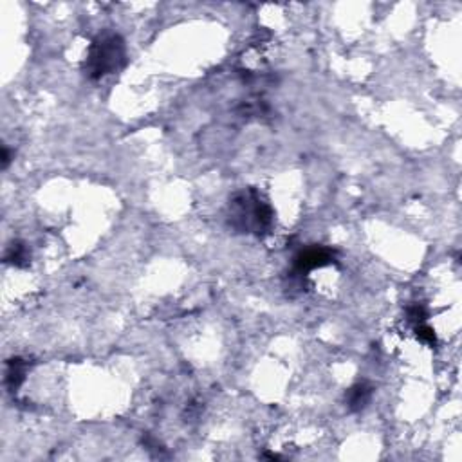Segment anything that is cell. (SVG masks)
I'll return each instance as SVG.
<instances>
[{
    "mask_svg": "<svg viewBox=\"0 0 462 462\" xmlns=\"http://www.w3.org/2000/svg\"><path fill=\"white\" fill-rule=\"evenodd\" d=\"M125 63V42L116 33L100 35L88 49L87 72L93 79L119 71Z\"/></svg>",
    "mask_w": 462,
    "mask_h": 462,
    "instance_id": "obj_1",
    "label": "cell"
},
{
    "mask_svg": "<svg viewBox=\"0 0 462 462\" xmlns=\"http://www.w3.org/2000/svg\"><path fill=\"white\" fill-rule=\"evenodd\" d=\"M235 219L242 222L246 229L253 231H268L273 222V213L265 203H262L256 192L240 194L235 203Z\"/></svg>",
    "mask_w": 462,
    "mask_h": 462,
    "instance_id": "obj_2",
    "label": "cell"
},
{
    "mask_svg": "<svg viewBox=\"0 0 462 462\" xmlns=\"http://www.w3.org/2000/svg\"><path fill=\"white\" fill-rule=\"evenodd\" d=\"M332 262V253L323 247H309L302 251L295 259V268L298 273H307L311 269L323 268V265Z\"/></svg>",
    "mask_w": 462,
    "mask_h": 462,
    "instance_id": "obj_3",
    "label": "cell"
},
{
    "mask_svg": "<svg viewBox=\"0 0 462 462\" xmlns=\"http://www.w3.org/2000/svg\"><path fill=\"white\" fill-rule=\"evenodd\" d=\"M370 397H372V388H370L369 385L367 383L354 385V387L348 390V396H347L348 408L354 410V412H357V410H363L367 406V403L370 401Z\"/></svg>",
    "mask_w": 462,
    "mask_h": 462,
    "instance_id": "obj_4",
    "label": "cell"
},
{
    "mask_svg": "<svg viewBox=\"0 0 462 462\" xmlns=\"http://www.w3.org/2000/svg\"><path fill=\"white\" fill-rule=\"evenodd\" d=\"M26 361H22L20 357H15L8 363V372H6V383L9 387L17 390L20 385L24 383V378H26Z\"/></svg>",
    "mask_w": 462,
    "mask_h": 462,
    "instance_id": "obj_5",
    "label": "cell"
},
{
    "mask_svg": "<svg viewBox=\"0 0 462 462\" xmlns=\"http://www.w3.org/2000/svg\"><path fill=\"white\" fill-rule=\"evenodd\" d=\"M26 259H27V253H26V247H24L22 244H13V246L9 247L8 255H6V260H9V262H13V264H17V265L22 264Z\"/></svg>",
    "mask_w": 462,
    "mask_h": 462,
    "instance_id": "obj_6",
    "label": "cell"
}]
</instances>
